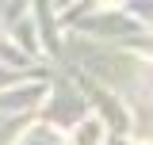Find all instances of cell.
Masks as SVG:
<instances>
[{
	"label": "cell",
	"mask_w": 153,
	"mask_h": 145,
	"mask_svg": "<svg viewBox=\"0 0 153 145\" xmlns=\"http://www.w3.org/2000/svg\"><path fill=\"white\" fill-rule=\"evenodd\" d=\"M100 4H115V0H100Z\"/></svg>",
	"instance_id": "obj_2"
},
{
	"label": "cell",
	"mask_w": 153,
	"mask_h": 145,
	"mask_svg": "<svg viewBox=\"0 0 153 145\" xmlns=\"http://www.w3.org/2000/svg\"><path fill=\"white\" fill-rule=\"evenodd\" d=\"M100 138H103V126L100 122H84L80 134H76V145H100Z\"/></svg>",
	"instance_id": "obj_1"
}]
</instances>
